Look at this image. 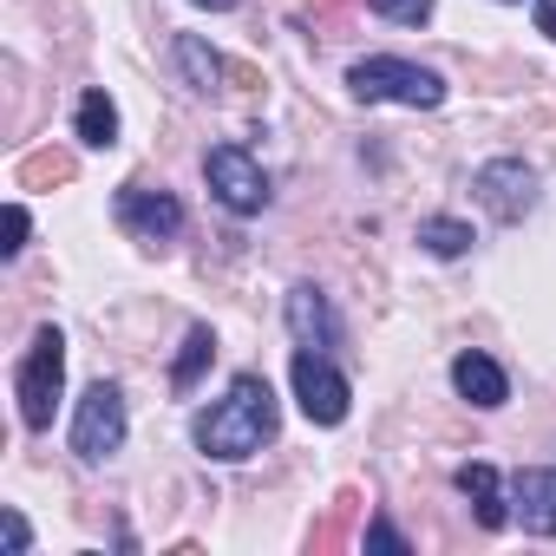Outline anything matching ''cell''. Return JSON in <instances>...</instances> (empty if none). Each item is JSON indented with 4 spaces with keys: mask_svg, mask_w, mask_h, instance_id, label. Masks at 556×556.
<instances>
[{
    "mask_svg": "<svg viewBox=\"0 0 556 556\" xmlns=\"http://www.w3.org/2000/svg\"><path fill=\"white\" fill-rule=\"evenodd\" d=\"M190 439H197V452H203V458H223V465L255 458V452L275 439V387H268L262 374H236V380H229V393H223L216 406H203V413H197Z\"/></svg>",
    "mask_w": 556,
    "mask_h": 556,
    "instance_id": "obj_1",
    "label": "cell"
},
{
    "mask_svg": "<svg viewBox=\"0 0 556 556\" xmlns=\"http://www.w3.org/2000/svg\"><path fill=\"white\" fill-rule=\"evenodd\" d=\"M348 92L361 105H413V112H432L445 105V79L419 60H400V53H367L348 66Z\"/></svg>",
    "mask_w": 556,
    "mask_h": 556,
    "instance_id": "obj_2",
    "label": "cell"
},
{
    "mask_svg": "<svg viewBox=\"0 0 556 556\" xmlns=\"http://www.w3.org/2000/svg\"><path fill=\"white\" fill-rule=\"evenodd\" d=\"M60 387H66V334L47 321V328H34L27 361L14 367V400H21V426H27V432H47V426H53Z\"/></svg>",
    "mask_w": 556,
    "mask_h": 556,
    "instance_id": "obj_3",
    "label": "cell"
},
{
    "mask_svg": "<svg viewBox=\"0 0 556 556\" xmlns=\"http://www.w3.org/2000/svg\"><path fill=\"white\" fill-rule=\"evenodd\" d=\"M112 216H118V229H125L131 242H144V249H164V242L184 236V203H177L164 184H118Z\"/></svg>",
    "mask_w": 556,
    "mask_h": 556,
    "instance_id": "obj_4",
    "label": "cell"
},
{
    "mask_svg": "<svg viewBox=\"0 0 556 556\" xmlns=\"http://www.w3.org/2000/svg\"><path fill=\"white\" fill-rule=\"evenodd\" d=\"M118 445H125V393H118V380H92L73 413V452L86 465H105Z\"/></svg>",
    "mask_w": 556,
    "mask_h": 556,
    "instance_id": "obj_5",
    "label": "cell"
},
{
    "mask_svg": "<svg viewBox=\"0 0 556 556\" xmlns=\"http://www.w3.org/2000/svg\"><path fill=\"white\" fill-rule=\"evenodd\" d=\"M203 177H210V190H216V203L223 210H236V216H262L268 210V170L242 151V144H216L210 157H203Z\"/></svg>",
    "mask_w": 556,
    "mask_h": 556,
    "instance_id": "obj_6",
    "label": "cell"
},
{
    "mask_svg": "<svg viewBox=\"0 0 556 556\" xmlns=\"http://www.w3.org/2000/svg\"><path fill=\"white\" fill-rule=\"evenodd\" d=\"M289 380H295V400H302V413H308L315 426H341V419H348L354 387H348V374L334 367V354L302 348V354H295V367H289Z\"/></svg>",
    "mask_w": 556,
    "mask_h": 556,
    "instance_id": "obj_7",
    "label": "cell"
},
{
    "mask_svg": "<svg viewBox=\"0 0 556 556\" xmlns=\"http://www.w3.org/2000/svg\"><path fill=\"white\" fill-rule=\"evenodd\" d=\"M471 190H478V203H484L497 223H523V216L536 210V170H530L523 157H491V164H478Z\"/></svg>",
    "mask_w": 556,
    "mask_h": 556,
    "instance_id": "obj_8",
    "label": "cell"
},
{
    "mask_svg": "<svg viewBox=\"0 0 556 556\" xmlns=\"http://www.w3.org/2000/svg\"><path fill=\"white\" fill-rule=\"evenodd\" d=\"M282 315H289V334H295L302 348H315V354H334V348H341V315H334V302H328L315 282H295Z\"/></svg>",
    "mask_w": 556,
    "mask_h": 556,
    "instance_id": "obj_9",
    "label": "cell"
},
{
    "mask_svg": "<svg viewBox=\"0 0 556 556\" xmlns=\"http://www.w3.org/2000/svg\"><path fill=\"white\" fill-rule=\"evenodd\" d=\"M510 517L530 536H556V471L549 465H523L510 478Z\"/></svg>",
    "mask_w": 556,
    "mask_h": 556,
    "instance_id": "obj_10",
    "label": "cell"
},
{
    "mask_svg": "<svg viewBox=\"0 0 556 556\" xmlns=\"http://www.w3.org/2000/svg\"><path fill=\"white\" fill-rule=\"evenodd\" d=\"M452 387H458V400H465V406H478V413H497V406L510 400L504 367H497L491 354H478V348H465V354L452 361Z\"/></svg>",
    "mask_w": 556,
    "mask_h": 556,
    "instance_id": "obj_11",
    "label": "cell"
},
{
    "mask_svg": "<svg viewBox=\"0 0 556 556\" xmlns=\"http://www.w3.org/2000/svg\"><path fill=\"white\" fill-rule=\"evenodd\" d=\"M458 491L471 497V510H478V523H484V530H504V523H510V504H504V491H497V471H491V465H458Z\"/></svg>",
    "mask_w": 556,
    "mask_h": 556,
    "instance_id": "obj_12",
    "label": "cell"
},
{
    "mask_svg": "<svg viewBox=\"0 0 556 556\" xmlns=\"http://www.w3.org/2000/svg\"><path fill=\"white\" fill-rule=\"evenodd\" d=\"M170 60H177V73H184L190 92H216V86H223V60H216L197 34H177V40H170Z\"/></svg>",
    "mask_w": 556,
    "mask_h": 556,
    "instance_id": "obj_13",
    "label": "cell"
},
{
    "mask_svg": "<svg viewBox=\"0 0 556 556\" xmlns=\"http://www.w3.org/2000/svg\"><path fill=\"white\" fill-rule=\"evenodd\" d=\"M73 131H79V144H92V151H112L118 144V105L92 86L86 99H79V118H73Z\"/></svg>",
    "mask_w": 556,
    "mask_h": 556,
    "instance_id": "obj_14",
    "label": "cell"
},
{
    "mask_svg": "<svg viewBox=\"0 0 556 556\" xmlns=\"http://www.w3.org/2000/svg\"><path fill=\"white\" fill-rule=\"evenodd\" d=\"M471 242H478V236H471V223H458V216H426V223H419V249L439 255V262L465 255Z\"/></svg>",
    "mask_w": 556,
    "mask_h": 556,
    "instance_id": "obj_15",
    "label": "cell"
},
{
    "mask_svg": "<svg viewBox=\"0 0 556 556\" xmlns=\"http://www.w3.org/2000/svg\"><path fill=\"white\" fill-rule=\"evenodd\" d=\"M354 510H361V491H341V497H334V510L308 530V549H315V556H334V549L348 543V530H354Z\"/></svg>",
    "mask_w": 556,
    "mask_h": 556,
    "instance_id": "obj_16",
    "label": "cell"
},
{
    "mask_svg": "<svg viewBox=\"0 0 556 556\" xmlns=\"http://www.w3.org/2000/svg\"><path fill=\"white\" fill-rule=\"evenodd\" d=\"M210 361H216V334L197 321V328L184 334V354H177V367H170V387H177V393H190V387H197V374H203Z\"/></svg>",
    "mask_w": 556,
    "mask_h": 556,
    "instance_id": "obj_17",
    "label": "cell"
},
{
    "mask_svg": "<svg viewBox=\"0 0 556 556\" xmlns=\"http://www.w3.org/2000/svg\"><path fill=\"white\" fill-rule=\"evenodd\" d=\"M21 190H53V184H73V157L66 151H34V157H21Z\"/></svg>",
    "mask_w": 556,
    "mask_h": 556,
    "instance_id": "obj_18",
    "label": "cell"
},
{
    "mask_svg": "<svg viewBox=\"0 0 556 556\" xmlns=\"http://www.w3.org/2000/svg\"><path fill=\"white\" fill-rule=\"evenodd\" d=\"M367 8L380 21H393V27H426L432 21V0H367Z\"/></svg>",
    "mask_w": 556,
    "mask_h": 556,
    "instance_id": "obj_19",
    "label": "cell"
},
{
    "mask_svg": "<svg viewBox=\"0 0 556 556\" xmlns=\"http://www.w3.org/2000/svg\"><path fill=\"white\" fill-rule=\"evenodd\" d=\"M27 236H34V223H27V210L14 203V210H8V242H0V255H21V249H27Z\"/></svg>",
    "mask_w": 556,
    "mask_h": 556,
    "instance_id": "obj_20",
    "label": "cell"
},
{
    "mask_svg": "<svg viewBox=\"0 0 556 556\" xmlns=\"http://www.w3.org/2000/svg\"><path fill=\"white\" fill-rule=\"evenodd\" d=\"M367 549H387V556H400V549H406V536H400L393 523H367Z\"/></svg>",
    "mask_w": 556,
    "mask_h": 556,
    "instance_id": "obj_21",
    "label": "cell"
},
{
    "mask_svg": "<svg viewBox=\"0 0 556 556\" xmlns=\"http://www.w3.org/2000/svg\"><path fill=\"white\" fill-rule=\"evenodd\" d=\"M27 543H34L27 517H21V510H8V556H27Z\"/></svg>",
    "mask_w": 556,
    "mask_h": 556,
    "instance_id": "obj_22",
    "label": "cell"
},
{
    "mask_svg": "<svg viewBox=\"0 0 556 556\" xmlns=\"http://www.w3.org/2000/svg\"><path fill=\"white\" fill-rule=\"evenodd\" d=\"M536 34L556 40V0H536Z\"/></svg>",
    "mask_w": 556,
    "mask_h": 556,
    "instance_id": "obj_23",
    "label": "cell"
},
{
    "mask_svg": "<svg viewBox=\"0 0 556 556\" xmlns=\"http://www.w3.org/2000/svg\"><path fill=\"white\" fill-rule=\"evenodd\" d=\"M190 8H216V14H229V8H236V0H190Z\"/></svg>",
    "mask_w": 556,
    "mask_h": 556,
    "instance_id": "obj_24",
    "label": "cell"
},
{
    "mask_svg": "<svg viewBox=\"0 0 556 556\" xmlns=\"http://www.w3.org/2000/svg\"><path fill=\"white\" fill-rule=\"evenodd\" d=\"M334 8H348V0H315V8H308V14H334Z\"/></svg>",
    "mask_w": 556,
    "mask_h": 556,
    "instance_id": "obj_25",
    "label": "cell"
}]
</instances>
